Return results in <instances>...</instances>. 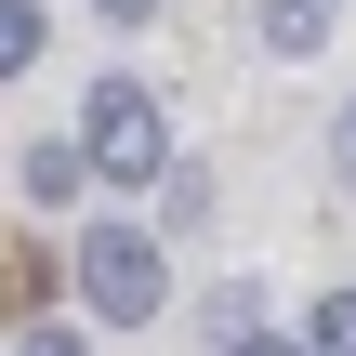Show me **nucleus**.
<instances>
[{
    "mask_svg": "<svg viewBox=\"0 0 356 356\" xmlns=\"http://www.w3.org/2000/svg\"><path fill=\"white\" fill-rule=\"evenodd\" d=\"M92 13H106V26H145V13H159V0H92Z\"/></svg>",
    "mask_w": 356,
    "mask_h": 356,
    "instance_id": "nucleus-9",
    "label": "nucleus"
},
{
    "mask_svg": "<svg viewBox=\"0 0 356 356\" xmlns=\"http://www.w3.org/2000/svg\"><path fill=\"white\" fill-rule=\"evenodd\" d=\"M330 172H343V185H356V106H343V119H330Z\"/></svg>",
    "mask_w": 356,
    "mask_h": 356,
    "instance_id": "nucleus-8",
    "label": "nucleus"
},
{
    "mask_svg": "<svg viewBox=\"0 0 356 356\" xmlns=\"http://www.w3.org/2000/svg\"><path fill=\"white\" fill-rule=\"evenodd\" d=\"M304 356H356V291H317V330H304Z\"/></svg>",
    "mask_w": 356,
    "mask_h": 356,
    "instance_id": "nucleus-6",
    "label": "nucleus"
},
{
    "mask_svg": "<svg viewBox=\"0 0 356 356\" xmlns=\"http://www.w3.org/2000/svg\"><path fill=\"white\" fill-rule=\"evenodd\" d=\"M40 66V0H0V79Z\"/></svg>",
    "mask_w": 356,
    "mask_h": 356,
    "instance_id": "nucleus-5",
    "label": "nucleus"
},
{
    "mask_svg": "<svg viewBox=\"0 0 356 356\" xmlns=\"http://www.w3.org/2000/svg\"><path fill=\"white\" fill-rule=\"evenodd\" d=\"M79 304H92L106 330L159 317V251H145L132 225H92V238H79Z\"/></svg>",
    "mask_w": 356,
    "mask_h": 356,
    "instance_id": "nucleus-2",
    "label": "nucleus"
},
{
    "mask_svg": "<svg viewBox=\"0 0 356 356\" xmlns=\"http://www.w3.org/2000/svg\"><path fill=\"white\" fill-rule=\"evenodd\" d=\"M159 185H172V225H211V172L198 159H159Z\"/></svg>",
    "mask_w": 356,
    "mask_h": 356,
    "instance_id": "nucleus-7",
    "label": "nucleus"
},
{
    "mask_svg": "<svg viewBox=\"0 0 356 356\" xmlns=\"http://www.w3.org/2000/svg\"><path fill=\"white\" fill-rule=\"evenodd\" d=\"M26 356H79V330H26Z\"/></svg>",
    "mask_w": 356,
    "mask_h": 356,
    "instance_id": "nucleus-10",
    "label": "nucleus"
},
{
    "mask_svg": "<svg viewBox=\"0 0 356 356\" xmlns=\"http://www.w3.org/2000/svg\"><path fill=\"white\" fill-rule=\"evenodd\" d=\"M225 356H304V343H264V330H238V343H225Z\"/></svg>",
    "mask_w": 356,
    "mask_h": 356,
    "instance_id": "nucleus-11",
    "label": "nucleus"
},
{
    "mask_svg": "<svg viewBox=\"0 0 356 356\" xmlns=\"http://www.w3.org/2000/svg\"><path fill=\"white\" fill-rule=\"evenodd\" d=\"M330 40V0H264V53H317Z\"/></svg>",
    "mask_w": 356,
    "mask_h": 356,
    "instance_id": "nucleus-4",
    "label": "nucleus"
},
{
    "mask_svg": "<svg viewBox=\"0 0 356 356\" xmlns=\"http://www.w3.org/2000/svg\"><path fill=\"white\" fill-rule=\"evenodd\" d=\"M79 159H92L106 185H145V172L172 159V132H159V92H145V79H92V92H79Z\"/></svg>",
    "mask_w": 356,
    "mask_h": 356,
    "instance_id": "nucleus-1",
    "label": "nucleus"
},
{
    "mask_svg": "<svg viewBox=\"0 0 356 356\" xmlns=\"http://www.w3.org/2000/svg\"><path fill=\"white\" fill-rule=\"evenodd\" d=\"M79 185H92V159H79V132H66V145H26V198H40V211H66Z\"/></svg>",
    "mask_w": 356,
    "mask_h": 356,
    "instance_id": "nucleus-3",
    "label": "nucleus"
}]
</instances>
